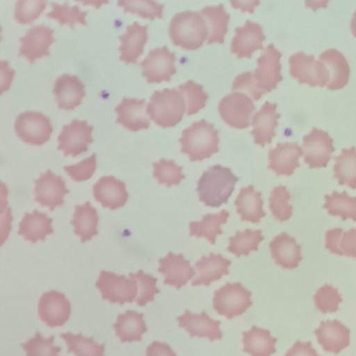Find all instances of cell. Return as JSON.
<instances>
[{"instance_id":"cell-11","label":"cell","mask_w":356,"mask_h":356,"mask_svg":"<svg viewBox=\"0 0 356 356\" xmlns=\"http://www.w3.org/2000/svg\"><path fill=\"white\" fill-rule=\"evenodd\" d=\"M302 149L304 161L310 169L325 168L335 149L329 134L316 127L303 136Z\"/></svg>"},{"instance_id":"cell-54","label":"cell","mask_w":356,"mask_h":356,"mask_svg":"<svg viewBox=\"0 0 356 356\" xmlns=\"http://www.w3.org/2000/svg\"><path fill=\"white\" fill-rule=\"evenodd\" d=\"M145 356H177L170 346L156 341L151 343L146 348Z\"/></svg>"},{"instance_id":"cell-33","label":"cell","mask_w":356,"mask_h":356,"mask_svg":"<svg viewBox=\"0 0 356 356\" xmlns=\"http://www.w3.org/2000/svg\"><path fill=\"white\" fill-rule=\"evenodd\" d=\"M243 353L250 356H270L276 352V338L268 330L252 325L250 330L243 332Z\"/></svg>"},{"instance_id":"cell-39","label":"cell","mask_w":356,"mask_h":356,"mask_svg":"<svg viewBox=\"0 0 356 356\" xmlns=\"http://www.w3.org/2000/svg\"><path fill=\"white\" fill-rule=\"evenodd\" d=\"M323 209L332 216H339L342 220L350 219L356 221V196H350L346 191H334L331 195L324 196Z\"/></svg>"},{"instance_id":"cell-18","label":"cell","mask_w":356,"mask_h":356,"mask_svg":"<svg viewBox=\"0 0 356 356\" xmlns=\"http://www.w3.org/2000/svg\"><path fill=\"white\" fill-rule=\"evenodd\" d=\"M234 31L231 51L238 58H250L254 51L262 49L266 36L259 24L248 19L243 26L236 27Z\"/></svg>"},{"instance_id":"cell-48","label":"cell","mask_w":356,"mask_h":356,"mask_svg":"<svg viewBox=\"0 0 356 356\" xmlns=\"http://www.w3.org/2000/svg\"><path fill=\"white\" fill-rule=\"evenodd\" d=\"M129 277L137 282L138 293L135 301L140 307L145 306L147 303L152 302L155 295L160 292L156 287L157 279L142 270H138L136 273H129Z\"/></svg>"},{"instance_id":"cell-32","label":"cell","mask_w":356,"mask_h":356,"mask_svg":"<svg viewBox=\"0 0 356 356\" xmlns=\"http://www.w3.org/2000/svg\"><path fill=\"white\" fill-rule=\"evenodd\" d=\"M112 327L122 343L141 341L142 335L147 330L143 314L129 309L119 314Z\"/></svg>"},{"instance_id":"cell-2","label":"cell","mask_w":356,"mask_h":356,"mask_svg":"<svg viewBox=\"0 0 356 356\" xmlns=\"http://www.w3.org/2000/svg\"><path fill=\"white\" fill-rule=\"evenodd\" d=\"M219 142L218 131L204 119L184 129L179 138L181 152L188 155L191 161L210 158L218 152Z\"/></svg>"},{"instance_id":"cell-30","label":"cell","mask_w":356,"mask_h":356,"mask_svg":"<svg viewBox=\"0 0 356 356\" xmlns=\"http://www.w3.org/2000/svg\"><path fill=\"white\" fill-rule=\"evenodd\" d=\"M261 193L252 185L243 187L234 201L236 211L242 221L258 223L266 216L263 210Z\"/></svg>"},{"instance_id":"cell-28","label":"cell","mask_w":356,"mask_h":356,"mask_svg":"<svg viewBox=\"0 0 356 356\" xmlns=\"http://www.w3.org/2000/svg\"><path fill=\"white\" fill-rule=\"evenodd\" d=\"M232 261L220 254L211 252L208 256H203L195 264L197 270L196 277L191 281L192 286H209L211 282L228 275V268Z\"/></svg>"},{"instance_id":"cell-45","label":"cell","mask_w":356,"mask_h":356,"mask_svg":"<svg viewBox=\"0 0 356 356\" xmlns=\"http://www.w3.org/2000/svg\"><path fill=\"white\" fill-rule=\"evenodd\" d=\"M184 97L186 115H190L197 113L205 106L208 95L204 91L202 85L196 83L192 80L178 86Z\"/></svg>"},{"instance_id":"cell-24","label":"cell","mask_w":356,"mask_h":356,"mask_svg":"<svg viewBox=\"0 0 356 356\" xmlns=\"http://www.w3.org/2000/svg\"><path fill=\"white\" fill-rule=\"evenodd\" d=\"M277 104L268 101L261 106L260 109L253 115L252 129L250 134L253 136L254 144L264 147L271 143L275 136V128L280 114L276 111Z\"/></svg>"},{"instance_id":"cell-3","label":"cell","mask_w":356,"mask_h":356,"mask_svg":"<svg viewBox=\"0 0 356 356\" xmlns=\"http://www.w3.org/2000/svg\"><path fill=\"white\" fill-rule=\"evenodd\" d=\"M207 35V22L200 12H179L170 22L169 35L172 43L186 50L200 47Z\"/></svg>"},{"instance_id":"cell-53","label":"cell","mask_w":356,"mask_h":356,"mask_svg":"<svg viewBox=\"0 0 356 356\" xmlns=\"http://www.w3.org/2000/svg\"><path fill=\"white\" fill-rule=\"evenodd\" d=\"M284 356H320L312 347L310 341L302 342L297 340L287 350Z\"/></svg>"},{"instance_id":"cell-41","label":"cell","mask_w":356,"mask_h":356,"mask_svg":"<svg viewBox=\"0 0 356 356\" xmlns=\"http://www.w3.org/2000/svg\"><path fill=\"white\" fill-rule=\"evenodd\" d=\"M261 229H246L243 232L236 231V234L229 237L227 251L236 257L248 256L251 251H257L258 245L264 240Z\"/></svg>"},{"instance_id":"cell-42","label":"cell","mask_w":356,"mask_h":356,"mask_svg":"<svg viewBox=\"0 0 356 356\" xmlns=\"http://www.w3.org/2000/svg\"><path fill=\"white\" fill-rule=\"evenodd\" d=\"M51 10L46 14L47 17L57 20L60 25L67 24L71 29L75 24L86 25L87 11H83L77 5L70 6L65 1L63 4L52 2Z\"/></svg>"},{"instance_id":"cell-27","label":"cell","mask_w":356,"mask_h":356,"mask_svg":"<svg viewBox=\"0 0 356 356\" xmlns=\"http://www.w3.org/2000/svg\"><path fill=\"white\" fill-rule=\"evenodd\" d=\"M147 26L134 22L127 26L126 32L119 36L121 41L118 49L120 60L127 64L136 63L138 57L143 53L144 46L147 40Z\"/></svg>"},{"instance_id":"cell-4","label":"cell","mask_w":356,"mask_h":356,"mask_svg":"<svg viewBox=\"0 0 356 356\" xmlns=\"http://www.w3.org/2000/svg\"><path fill=\"white\" fill-rule=\"evenodd\" d=\"M182 92L177 88L155 90L147 105V113L159 127H172L182 119L186 112Z\"/></svg>"},{"instance_id":"cell-46","label":"cell","mask_w":356,"mask_h":356,"mask_svg":"<svg viewBox=\"0 0 356 356\" xmlns=\"http://www.w3.org/2000/svg\"><path fill=\"white\" fill-rule=\"evenodd\" d=\"M118 5L124 8V13H134L143 18L153 20L163 17V3L151 0H119Z\"/></svg>"},{"instance_id":"cell-56","label":"cell","mask_w":356,"mask_h":356,"mask_svg":"<svg viewBox=\"0 0 356 356\" xmlns=\"http://www.w3.org/2000/svg\"><path fill=\"white\" fill-rule=\"evenodd\" d=\"M81 3H85V4H92L93 6H95L96 8H99V6H101L103 3H108V1H81Z\"/></svg>"},{"instance_id":"cell-10","label":"cell","mask_w":356,"mask_h":356,"mask_svg":"<svg viewBox=\"0 0 356 356\" xmlns=\"http://www.w3.org/2000/svg\"><path fill=\"white\" fill-rule=\"evenodd\" d=\"M281 57L282 53L270 43L263 49L257 59V66L252 71L253 80L255 87L264 94L275 89L283 79L281 74Z\"/></svg>"},{"instance_id":"cell-20","label":"cell","mask_w":356,"mask_h":356,"mask_svg":"<svg viewBox=\"0 0 356 356\" xmlns=\"http://www.w3.org/2000/svg\"><path fill=\"white\" fill-rule=\"evenodd\" d=\"M158 272L164 277L163 284L179 289L186 285L195 275V271L190 261L185 259L182 254H175L169 252L166 256L159 260Z\"/></svg>"},{"instance_id":"cell-12","label":"cell","mask_w":356,"mask_h":356,"mask_svg":"<svg viewBox=\"0 0 356 356\" xmlns=\"http://www.w3.org/2000/svg\"><path fill=\"white\" fill-rule=\"evenodd\" d=\"M176 56L166 45L149 50L147 56L140 63L143 76L149 83L169 81L175 74Z\"/></svg>"},{"instance_id":"cell-52","label":"cell","mask_w":356,"mask_h":356,"mask_svg":"<svg viewBox=\"0 0 356 356\" xmlns=\"http://www.w3.org/2000/svg\"><path fill=\"white\" fill-rule=\"evenodd\" d=\"M232 90L233 92L241 91L243 93H246L253 100L260 99L264 95L261 91L255 87L252 71L244 72L238 74L232 83Z\"/></svg>"},{"instance_id":"cell-5","label":"cell","mask_w":356,"mask_h":356,"mask_svg":"<svg viewBox=\"0 0 356 356\" xmlns=\"http://www.w3.org/2000/svg\"><path fill=\"white\" fill-rule=\"evenodd\" d=\"M251 292L241 283L227 282L213 293V309L220 316L232 319L245 312L252 302Z\"/></svg>"},{"instance_id":"cell-50","label":"cell","mask_w":356,"mask_h":356,"mask_svg":"<svg viewBox=\"0 0 356 356\" xmlns=\"http://www.w3.org/2000/svg\"><path fill=\"white\" fill-rule=\"evenodd\" d=\"M44 0H19L16 2L14 17L20 24H31L46 8Z\"/></svg>"},{"instance_id":"cell-22","label":"cell","mask_w":356,"mask_h":356,"mask_svg":"<svg viewBox=\"0 0 356 356\" xmlns=\"http://www.w3.org/2000/svg\"><path fill=\"white\" fill-rule=\"evenodd\" d=\"M314 332L325 352L339 354L350 345V329L337 319L321 321Z\"/></svg>"},{"instance_id":"cell-6","label":"cell","mask_w":356,"mask_h":356,"mask_svg":"<svg viewBox=\"0 0 356 356\" xmlns=\"http://www.w3.org/2000/svg\"><path fill=\"white\" fill-rule=\"evenodd\" d=\"M95 286L103 300L120 305L131 303L138 293V285L134 279L104 270L100 272Z\"/></svg>"},{"instance_id":"cell-26","label":"cell","mask_w":356,"mask_h":356,"mask_svg":"<svg viewBox=\"0 0 356 356\" xmlns=\"http://www.w3.org/2000/svg\"><path fill=\"white\" fill-rule=\"evenodd\" d=\"M269 250L275 263L284 269L297 268L302 260L301 246L286 232L274 237L269 243Z\"/></svg>"},{"instance_id":"cell-9","label":"cell","mask_w":356,"mask_h":356,"mask_svg":"<svg viewBox=\"0 0 356 356\" xmlns=\"http://www.w3.org/2000/svg\"><path fill=\"white\" fill-rule=\"evenodd\" d=\"M17 136L25 143L42 145L49 140L53 131L49 118L33 111L20 113L15 122Z\"/></svg>"},{"instance_id":"cell-49","label":"cell","mask_w":356,"mask_h":356,"mask_svg":"<svg viewBox=\"0 0 356 356\" xmlns=\"http://www.w3.org/2000/svg\"><path fill=\"white\" fill-rule=\"evenodd\" d=\"M313 298L316 308L323 314L336 312L343 301L338 289L327 284L316 290Z\"/></svg>"},{"instance_id":"cell-8","label":"cell","mask_w":356,"mask_h":356,"mask_svg":"<svg viewBox=\"0 0 356 356\" xmlns=\"http://www.w3.org/2000/svg\"><path fill=\"white\" fill-rule=\"evenodd\" d=\"M289 63L291 76L301 84L323 87L329 81L327 68L321 60H316L314 55L299 51L289 57Z\"/></svg>"},{"instance_id":"cell-37","label":"cell","mask_w":356,"mask_h":356,"mask_svg":"<svg viewBox=\"0 0 356 356\" xmlns=\"http://www.w3.org/2000/svg\"><path fill=\"white\" fill-rule=\"evenodd\" d=\"M229 213L222 209L220 212L204 215L200 221H192L189 223V235L197 238L204 237L211 244L216 243V236L222 234L221 226L225 224Z\"/></svg>"},{"instance_id":"cell-51","label":"cell","mask_w":356,"mask_h":356,"mask_svg":"<svg viewBox=\"0 0 356 356\" xmlns=\"http://www.w3.org/2000/svg\"><path fill=\"white\" fill-rule=\"evenodd\" d=\"M96 154L81 161L78 163L63 167L68 176L76 182L86 181L92 177L96 170Z\"/></svg>"},{"instance_id":"cell-44","label":"cell","mask_w":356,"mask_h":356,"mask_svg":"<svg viewBox=\"0 0 356 356\" xmlns=\"http://www.w3.org/2000/svg\"><path fill=\"white\" fill-rule=\"evenodd\" d=\"M153 165V177L159 184H163L168 187L178 185L185 178L182 172L183 168L177 165L174 160L161 159L154 162Z\"/></svg>"},{"instance_id":"cell-21","label":"cell","mask_w":356,"mask_h":356,"mask_svg":"<svg viewBox=\"0 0 356 356\" xmlns=\"http://www.w3.org/2000/svg\"><path fill=\"white\" fill-rule=\"evenodd\" d=\"M92 193L94 199L102 207L111 210L122 207L129 197L125 184L113 175L101 177L93 185Z\"/></svg>"},{"instance_id":"cell-47","label":"cell","mask_w":356,"mask_h":356,"mask_svg":"<svg viewBox=\"0 0 356 356\" xmlns=\"http://www.w3.org/2000/svg\"><path fill=\"white\" fill-rule=\"evenodd\" d=\"M54 341L53 335L44 338L39 332H37L26 342L22 343L21 346L26 356H59L61 348L55 346Z\"/></svg>"},{"instance_id":"cell-34","label":"cell","mask_w":356,"mask_h":356,"mask_svg":"<svg viewBox=\"0 0 356 356\" xmlns=\"http://www.w3.org/2000/svg\"><path fill=\"white\" fill-rule=\"evenodd\" d=\"M98 221L96 209L87 201L75 207L71 224L74 227V233L80 237L81 243H84L98 234Z\"/></svg>"},{"instance_id":"cell-23","label":"cell","mask_w":356,"mask_h":356,"mask_svg":"<svg viewBox=\"0 0 356 356\" xmlns=\"http://www.w3.org/2000/svg\"><path fill=\"white\" fill-rule=\"evenodd\" d=\"M145 107L146 101L144 99L124 97L115 108L118 114L116 122L132 131L148 129L150 120L147 115Z\"/></svg>"},{"instance_id":"cell-38","label":"cell","mask_w":356,"mask_h":356,"mask_svg":"<svg viewBox=\"0 0 356 356\" xmlns=\"http://www.w3.org/2000/svg\"><path fill=\"white\" fill-rule=\"evenodd\" d=\"M333 178L338 184L356 188V148H343L341 154L334 157Z\"/></svg>"},{"instance_id":"cell-19","label":"cell","mask_w":356,"mask_h":356,"mask_svg":"<svg viewBox=\"0 0 356 356\" xmlns=\"http://www.w3.org/2000/svg\"><path fill=\"white\" fill-rule=\"evenodd\" d=\"M177 321L179 327L184 329L190 337H206L211 342L222 339L220 322L212 319L205 312L195 314L186 310L182 315L177 318Z\"/></svg>"},{"instance_id":"cell-25","label":"cell","mask_w":356,"mask_h":356,"mask_svg":"<svg viewBox=\"0 0 356 356\" xmlns=\"http://www.w3.org/2000/svg\"><path fill=\"white\" fill-rule=\"evenodd\" d=\"M54 93L58 108L73 110L85 95L84 84L77 76L64 73L56 80Z\"/></svg>"},{"instance_id":"cell-15","label":"cell","mask_w":356,"mask_h":356,"mask_svg":"<svg viewBox=\"0 0 356 356\" xmlns=\"http://www.w3.org/2000/svg\"><path fill=\"white\" fill-rule=\"evenodd\" d=\"M34 202L42 207H48L51 211L64 204L65 195L70 191L60 175H56L47 170L34 181Z\"/></svg>"},{"instance_id":"cell-16","label":"cell","mask_w":356,"mask_h":356,"mask_svg":"<svg viewBox=\"0 0 356 356\" xmlns=\"http://www.w3.org/2000/svg\"><path fill=\"white\" fill-rule=\"evenodd\" d=\"M54 31L53 29L44 24L31 26L25 35L19 38L21 47L19 56L26 57L30 63L37 58L49 56V47L55 41Z\"/></svg>"},{"instance_id":"cell-7","label":"cell","mask_w":356,"mask_h":356,"mask_svg":"<svg viewBox=\"0 0 356 356\" xmlns=\"http://www.w3.org/2000/svg\"><path fill=\"white\" fill-rule=\"evenodd\" d=\"M218 109L227 124L236 129H245L250 125L256 106L246 94L233 92L220 99Z\"/></svg>"},{"instance_id":"cell-14","label":"cell","mask_w":356,"mask_h":356,"mask_svg":"<svg viewBox=\"0 0 356 356\" xmlns=\"http://www.w3.org/2000/svg\"><path fill=\"white\" fill-rule=\"evenodd\" d=\"M38 313L40 319L47 326L60 327L70 318L71 304L63 293L50 290L40 296Z\"/></svg>"},{"instance_id":"cell-13","label":"cell","mask_w":356,"mask_h":356,"mask_svg":"<svg viewBox=\"0 0 356 356\" xmlns=\"http://www.w3.org/2000/svg\"><path fill=\"white\" fill-rule=\"evenodd\" d=\"M92 130L93 127L86 120L74 119L69 124H63L58 136V149L62 150L65 156L73 157L86 152L88 145L93 142Z\"/></svg>"},{"instance_id":"cell-40","label":"cell","mask_w":356,"mask_h":356,"mask_svg":"<svg viewBox=\"0 0 356 356\" xmlns=\"http://www.w3.org/2000/svg\"><path fill=\"white\" fill-rule=\"evenodd\" d=\"M59 336L67 346V353L75 356H104L105 344L97 343L93 337H86L81 332H63Z\"/></svg>"},{"instance_id":"cell-35","label":"cell","mask_w":356,"mask_h":356,"mask_svg":"<svg viewBox=\"0 0 356 356\" xmlns=\"http://www.w3.org/2000/svg\"><path fill=\"white\" fill-rule=\"evenodd\" d=\"M199 12L207 24V43H223L229 20V15L223 4L206 6Z\"/></svg>"},{"instance_id":"cell-31","label":"cell","mask_w":356,"mask_h":356,"mask_svg":"<svg viewBox=\"0 0 356 356\" xmlns=\"http://www.w3.org/2000/svg\"><path fill=\"white\" fill-rule=\"evenodd\" d=\"M52 219L45 213L35 209L32 213H25L19 224L17 234L32 243L44 241L47 235L53 233Z\"/></svg>"},{"instance_id":"cell-55","label":"cell","mask_w":356,"mask_h":356,"mask_svg":"<svg viewBox=\"0 0 356 356\" xmlns=\"http://www.w3.org/2000/svg\"><path fill=\"white\" fill-rule=\"evenodd\" d=\"M350 29L352 33L356 38V10L354 12L350 21Z\"/></svg>"},{"instance_id":"cell-29","label":"cell","mask_w":356,"mask_h":356,"mask_svg":"<svg viewBox=\"0 0 356 356\" xmlns=\"http://www.w3.org/2000/svg\"><path fill=\"white\" fill-rule=\"evenodd\" d=\"M329 71L330 79L326 85L329 90L343 88L348 82L350 69L345 56L334 48L327 49L318 56Z\"/></svg>"},{"instance_id":"cell-43","label":"cell","mask_w":356,"mask_h":356,"mask_svg":"<svg viewBox=\"0 0 356 356\" xmlns=\"http://www.w3.org/2000/svg\"><path fill=\"white\" fill-rule=\"evenodd\" d=\"M291 194L284 185L273 188L269 197V208L272 216L280 222L288 220L292 216L293 207L289 204Z\"/></svg>"},{"instance_id":"cell-1","label":"cell","mask_w":356,"mask_h":356,"mask_svg":"<svg viewBox=\"0 0 356 356\" xmlns=\"http://www.w3.org/2000/svg\"><path fill=\"white\" fill-rule=\"evenodd\" d=\"M238 180L229 168L218 164L209 167L197 181L199 200L211 207L226 204Z\"/></svg>"},{"instance_id":"cell-36","label":"cell","mask_w":356,"mask_h":356,"mask_svg":"<svg viewBox=\"0 0 356 356\" xmlns=\"http://www.w3.org/2000/svg\"><path fill=\"white\" fill-rule=\"evenodd\" d=\"M325 241V248L332 254L356 259V228L346 232L339 227L327 230Z\"/></svg>"},{"instance_id":"cell-17","label":"cell","mask_w":356,"mask_h":356,"mask_svg":"<svg viewBox=\"0 0 356 356\" xmlns=\"http://www.w3.org/2000/svg\"><path fill=\"white\" fill-rule=\"evenodd\" d=\"M302 154V149L297 142L278 143L268 151V168L277 176H291L300 167L298 159Z\"/></svg>"}]
</instances>
